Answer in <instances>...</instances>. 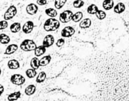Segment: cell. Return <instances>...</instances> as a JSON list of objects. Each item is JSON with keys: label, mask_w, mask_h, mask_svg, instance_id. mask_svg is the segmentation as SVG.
<instances>
[{"label": "cell", "mask_w": 129, "mask_h": 101, "mask_svg": "<svg viewBox=\"0 0 129 101\" xmlns=\"http://www.w3.org/2000/svg\"><path fill=\"white\" fill-rule=\"evenodd\" d=\"M124 77L114 80L115 83L107 90V101H129V75L125 74Z\"/></svg>", "instance_id": "6da1fadb"}, {"label": "cell", "mask_w": 129, "mask_h": 101, "mask_svg": "<svg viewBox=\"0 0 129 101\" xmlns=\"http://www.w3.org/2000/svg\"><path fill=\"white\" fill-rule=\"evenodd\" d=\"M60 23L58 20L51 18L46 20L44 24V29L46 32H53L59 29Z\"/></svg>", "instance_id": "7a4b0ae2"}, {"label": "cell", "mask_w": 129, "mask_h": 101, "mask_svg": "<svg viewBox=\"0 0 129 101\" xmlns=\"http://www.w3.org/2000/svg\"><path fill=\"white\" fill-rule=\"evenodd\" d=\"M20 47L23 51L28 52V51H35L37 47V45L34 40L30 39H25L21 43Z\"/></svg>", "instance_id": "3957f363"}, {"label": "cell", "mask_w": 129, "mask_h": 101, "mask_svg": "<svg viewBox=\"0 0 129 101\" xmlns=\"http://www.w3.org/2000/svg\"><path fill=\"white\" fill-rule=\"evenodd\" d=\"M10 81L13 85L20 86L23 85L25 82V78L22 75L14 74L11 77Z\"/></svg>", "instance_id": "277c9868"}, {"label": "cell", "mask_w": 129, "mask_h": 101, "mask_svg": "<svg viewBox=\"0 0 129 101\" xmlns=\"http://www.w3.org/2000/svg\"><path fill=\"white\" fill-rule=\"evenodd\" d=\"M74 15L73 12L70 10H65L59 15V21L62 23H68L72 20Z\"/></svg>", "instance_id": "5b68a950"}, {"label": "cell", "mask_w": 129, "mask_h": 101, "mask_svg": "<svg viewBox=\"0 0 129 101\" xmlns=\"http://www.w3.org/2000/svg\"><path fill=\"white\" fill-rule=\"evenodd\" d=\"M17 13V9L14 5H12L7 9L4 14L5 20H10L12 19Z\"/></svg>", "instance_id": "8992f818"}, {"label": "cell", "mask_w": 129, "mask_h": 101, "mask_svg": "<svg viewBox=\"0 0 129 101\" xmlns=\"http://www.w3.org/2000/svg\"><path fill=\"white\" fill-rule=\"evenodd\" d=\"M75 32V30L74 27L70 26L66 27L63 28L61 32V35L63 37H72Z\"/></svg>", "instance_id": "52a82bcc"}, {"label": "cell", "mask_w": 129, "mask_h": 101, "mask_svg": "<svg viewBox=\"0 0 129 101\" xmlns=\"http://www.w3.org/2000/svg\"><path fill=\"white\" fill-rule=\"evenodd\" d=\"M54 42V37L52 35H47L46 36L44 37V40L43 42V45L44 47H45L46 48L49 47L51 46L52 45H53Z\"/></svg>", "instance_id": "ba28073f"}, {"label": "cell", "mask_w": 129, "mask_h": 101, "mask_svg": "<svg viewBox=\"0 0 129 101\" xmlns=\"http://www.w3.org/2000/svg\"><path fill=\"white\" fill-rule=\"evenodd\" d=\"M34 27V24L32 21H28L25 22L22 27V30L25 34H30L32 32Z\"/></svg>", "instance_id": "9c48e42d"}, {"label": "cell", "mask_w": 129, "mask_h": 101, "mask_svg": "<svg viewBox=\"0 0 129 101\" xmlns=\"http://www.w3.org/2000/svg\"><path fill=\"white\" fill-rule=\"evenodd\" d=\"M38 11V5H35L34 3H30L26 7V12L28 14L30 15H34L36 14Z\"/></svg>", "instance_id": "30bf717a"}, {"label": "cell", "mask_w": 129, "mask_h": 101, "mask_svg": "<svg viewBox=\"0 0 129 101\" xmlns=\"http://www.w3.org/2000/svg\"><path fill=\"white\" fill-rule=\"evenodd\" d=\"M18 46L17 44H12L10 45H8L7 47L5 50V55H10L13 54L14 53H15L17 51V50L18 49Z\"/></svg>", "instance_id": "8fae6325"}, {"label": "cell", "mask_w": 129, "mask_h": 101, "mask_svg": "<svg viewBox=\"0 0 129 101\" xmlns=\"http://www.w3.org/2000/svg\"><path fill=\"white\" fill-rule=\"evenodd\" d=\"M8 67L10 70H17L20 68V63L17 60H11L8 62Z\"/></svg>", "instance_id": "7c38bea8"}, {"label": "cell", "mask_w": 129, "mask_h": 101, "mask_svg": "<svg viewBox=\"0 0 129 101\" xmlns=\"http://www.w3.org/2000/svg\"><path fill=\"white\" fill-rule=\"evenodd\" d=\"M36 86L32 84L29 85L25 89V93L27 95L30 96L34 94L36 92Z\"/></svg>", "instance_id": "4fadbf2b"}, {"label": "cell", "mask_w": 129, "mask_h": 101, "mask_svg": "<svg viewBox=\"0 0 129 101\" xmlns=\"http://www.w3.org/2000/svg\"><path fill=\"white\" fill-rule=\"evenodd\" d=\"M20 97L21 92L20 91H17V92H15L8 95L7 98H8V101H15L17 100Z\"/></svg>", "instance_id": "5bb4252c"}, {"label": "cell", "mask_w": 129, "mask_h": 101, "mask_svg": "<svg viewBox=\"0 0 129 101\" xmlns=\"http://www.w3.org/2000/svg\"><path fill=\"white\" fill-rule=\"evenodd\" d=\"M125 10V5L123 3H118L114 7V12L117 14H120Z\"/></svg>", "instance_id": "9a60e30c"}, {"label": "cell", "mask_w": 129, "mask_h": 101, "mask_svg": "<svg viewBox=\"0 0 129 101\" xmlns=\"http://www.w3.org/2000/svg\"><path fill=\"white\" fill-rule=\"evenodd\" d=\"M91 20H90V18H85L84 20L80 22V25H79V27H80L81 29H87L89 28L91 25Z\"/></svg>", "instance_id": "2e32d148"}, {"label": "cell", "mask_w": 129, "mask_h": 101, "mask_svg": "<svg viewBox=\"0 0 129 101\" xmlns=\"http://www.w3.org/2000/svg\"><path fill=\"white\" fill-rule=\"evenodd\" d=\"M51 61V56L50 55H47L42 58L39 61L40 66H47Z\"/></svg>", "instance_id": "e0dca14e"}, {"label": "cell", "mask_w": 129, "mask_h": 101, "mask_svg": "<svg viewBox=\"0 0 129 101\" xmlns=\"http://www.w3.org/2000/svg\"><path fill=\"white\" fill-rule=\"evenodd\" d=\"M46 51V48L45 47L43 46V45H40V46L37 47L36 49H35L34 54H35V55L37 57H39V56H42V55H43L45 53Z\"/></svg>", "instance_id": "ac0fdd59"}, {"label": "cell", "mask_w": 129, "mask_h": 101, "mask_svg": "<svg viewBox=\"0 0 129 101\" xmlns=\"http://www.w3.org/2000/svg\"><path fill=\"white\" fill-rule=\"evenodd\" d=\"M114 7V2L113 0H105L103 2V7L106 10H110Z\"/></svg>", "instance_id": "d6986e66"}, {"label": "cell", "mask_w": 129, "mask_h": 101, "mask_svg": "<svg viewBox=\"0 0 129 101\" xmlns=\"http://www.w3.org/2000/svg\"><path fill=\"white\" fill-rule=\"evenodd\" d=\"M39 61H40V60H39L37 57L33 58L31 60L30 63L31 68L35 70H38V69L39 68V66H40Z\"/></svg>", "instance_id": "ffe728a7"}, {"label": "cell", "mask_w": 129, "mask_h": 101, "mask_svg": "<svg viewBox=\"0 0 129 101\" xmlns=\"http://www.w3.org/2000/svg\"><path fill=\"white\" fill-rule=\"evenodd\" d=\"M10 29L11 32L12 33H17L21 29V25L20 23L18 22H15V23H13V24H12L10 25Z\"/></svg>", "instance_id": "44dd1931"}, {"label": "cell", "mask_w": 129, "mask_h": 101, "mask_svg": "<svg viewBox=\"0 0 129 101\" xmlns=\"http://www.w3.org/2000/svg\"><path fill=\"white\" fill-rule=\"evenodd\" d=\"M10 42V38L5 34H0V43L2 44H7Z\"/></svg>", "instance_id": "7402d4cb"}, {"label": "cell", "mask_w": 129, "mask_h": 101, "mask_svg": "<svg viewBox=\"0 0 129 101\" xmlns=\"http://www.w3.org/2000/svg\"><path fill=\"white\" fill-rule=\"evenodd\" d=\"M98 10H99V9H98V7H97V6L94 4H92V5H89V7H88L87 10V13H89V14H90V15L95 14L97 12H98Z\"/></svg>", "instance_id": "603a6c76"}, {"label": "cell", "mask_w": 129, "mask_h": 101, "mask_svg": "<svg viewBox=\"0 0 129 101\" xmlns=\"http://www.w3.org/2000/svg\"><path fill=\"white\" fill-rule=\"evenodd\" d=\"M45 13L47 15L53 18H54V17H56L57 15H58L57 11L56 10H54V8H49L46 10Z\"/></svg>", "instance_id": "cb8c5ba5"}, {"label": "cell", "mask_w": 129, "mask_h": 101, "mask_svg": "<svg viewBox=\"0 0 129 101\" xmlns=\"http://www.w3.org/2000/svg\"><path fill=\"white\" fill-rule=\"evenodd\" d=\"M46 73L44 71H41V72L39 73V75L37 77L36 82L39 83H43L46 80Z\"/></svg>", "instance_id": "d4e9b609"}, {"label": "cell", "mask_w": 129, "mask_h": 101, "mask_svg": "<svg viewBox=\"0 0 129 101\" xmlns=\"http://www.w3.org/2000/svg\"><path fill=\"white\" fill-rule=\"evenodd\" d=\"M83 18V13L81 12H78L77 13H75V14H74L72 17V20L73 22H79Z\"/></svg>", "instance_id": "484cf974"}, {"label": "cell", "mask_w": 129, "mask_h": 101, "mask_svg": "<svg viewBox=\"0 0 129 101\" xmlns=\"http://www.w3.org/2000/svg\"><path fill=\"white\" fill-rule=\"evenodd\" d=\"M25 74L28 78H33L37 75V71L36 70H34V69L29 68L28 69V70H26Z\"/></svg>", "instance_id": "4316f807"}, {"label": "cell", "mask_w": 129, "mask_h": 101, "mask_svg": "<svg viewBox=\"0 0 129 101\" xmlns=\"http://www.w3.org/2000/svg\"><path fill=\"white\" fill-rule=\"evenodd\" d=\"M67 3L66 0H56L54 2V7L56 9L59 10L63 7Z\"/></svg>", "instance_id": "83f0119b"}, {"label": "cell", "mask_w": 129, "mask_h": 101, "mask_svg": "<svg viewBox=\"0 0 129 101\" xmlns=\"http://www.w3.org/2000/svg\"><path fill=\"white\" fill-rule=\"evenodd\" d=\"M95 16H96V17L98 18L99 20H103L106 18V13H105L104 11L100 10H99L98 12L95 13Z\"/></svg>", "instance_id": "f1b7e54d"}, {"label": "cell", "mask_w": 129, "mask_h": 101, "mask_svg": "<svg viewBox=\"0 0 129 101\" xmlns=\"http://www.w3.org/2000/svg\"><path fill=\"white\" fill-rule=\"evenodd\" d=\"M73 5H74V7L75 8H80L84 6V2L82 0H76V1H74Z\"/></svg>", "instance_id": "f546056e"}, {"label": "cell", "mask_w": 129, "mask_h": 101, "mask_svg": "<svg viewBox=\"0 0 129 101\" xmlns=\"http://www.w3.org/2000/svg\"><path fill=\"white\" fill-rule=\"evenodd\" d=\"M8 22L6 20L0 21V30H4L8 27Z\"/></svg>", "instance_id": "4dcf8cb0"}, {"label": "cell", "mask_w": 129, "mask_h": 101, "mask_svg": "<svg viewBox=\"0 0 129 101\" xmlns=\"http://www.w3.org/2000/svg\"><path fill=\"white\" fill-rule=\"evenodd\" d=\"M64 40L63 39H59L57 40L56 43V45H57V47H61L62 45H64Z\"/></svg>", "instance_id": "1f68e13d"}, {"label": "cell", "mask_w": 129, "mask_h": 101, "mask_svg": "<svg viewBox=\"0 0 129 101\" xmlns=\"http://www.w3.org/2000/svg\"><path fill=\"white\" fill-rule=\"evenodd\" d=\"M36 3L38 5L43 6L46 5L47 3H48V1H46V0H39V1H37Z\"/></svg>", "instance_id": "d6a6232c"}, {"label": "cell", "mask_w": 129, "mask_h": 101, "mask_svg": "<svg viewBox=\"0 0 129 101\" xmlns=\"http://www.w3.org/2000/svg\"><path fill=\"white\" fill-rule=\"evenodd\" d=\"M4 90H5L4 87H3V85H2L1 83H0V96L3 94V93L4 92Z\"/></svg>", "instance_id": "836d02e7"}, {"label": "cell", "mask_w": 129, "mask_h": 101, "mask_svg": "<svg viewBox=\"0 0 129 101\" xmlns=\"http://www.w3.org/2000/svg\"><path fill=\"white\" fill-rule=\"evenodd\" d=\"M1 75H2V69L0 68V76H1Z\"/></svg>", "instance_id": "e575fe53"}]
</instances>
